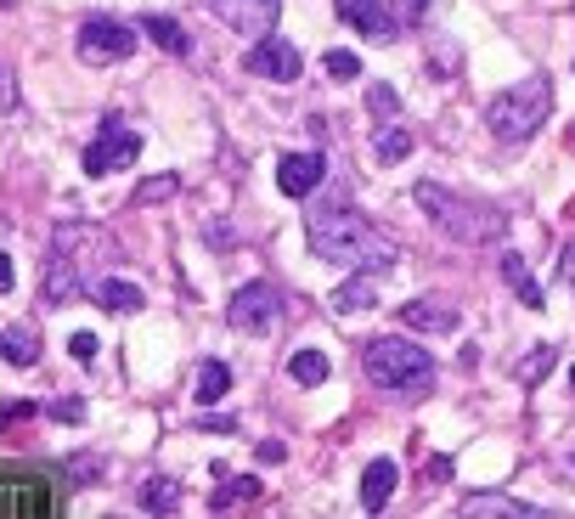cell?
I'll use <instances>...</instances> for the list:
<instances>
[{
	"instance_id": "obj_1",
	"label": "cell",
	"mask_w": 575,
	"mask_h": 519,
	"mask_svg": "<svg viewBox=\"0 0 575 519\" xmlns=\"http://www.w3.org/2000/svg\"><path fill=\"white\" fill-rule=\"evenodd\" d=\"M304 238H311V249L322 260H333V266H350V271H390L400 243L384 232V226L361 220L356 209H311V220H304Z\"/></svg>"
},
{
	"instance_id": "obj_2",
	"label": "cell",
	"mask_w": 575,
	"mask_h": 519,
	"mask_svg": "<svg viewBox=\"0 0 575 519\" xmlns=\"http://www.w3.org/2000/svg\"><path fill=\"white\" fill-rule=\"evenodd\" d=\"M418 209L429 215L434 232H446L452 243H468V249H486L507 232V215L496 204H474V198H457V192L434 186V181H418Z\"/></svg>"
},
{
	"instance_id": "obj_3",
	"label": "cell",
	"mask_w": 575,
	"mask_h": 519,
	"mask_svg": "<svg viewBox=\"0 0 575 519\" xmlns=\"http://www.w3.org/2000/svg\"><path fill=\"white\" fill-rule=\"evenodd\" d=\"M548 108H553V80H548V74H525L519 85H507V90H496V96H491V108H486V130H491L496 142L519 147V142H530L536 130H541Z\"/></svg>"
},
{
	"instance_id": "obj_4",
	"label": "cell",
	"mask_w": 575,
	"mask_h": 519,
	"mask_svg": "<svg viewBox=\"0 0 575 519\" xmlns=\"http://www.w3.org/2000/svg\"><path fill=\"white\" fill-rule=\"evenodd\" d=\"M361 367H367L372 384L395 389V396H429V389H434V362H429V350L412 345V339H395V334L367 339Z\"/></svg>"
},
{
	"instance_id": "obj_5",
	"label": "cell",
	"mask_w": 575,
	"mask_h": 519,
	"mask_svg": "<svg viewBox=\"0 0 575 519\" xmlns=\"http://www.w3.org/2000/svg\"><path fill=\"white\" fill-rule=\"evenodd\" d=\"M135 158H142V136H135V130H130L119 113H108V119L96 124V142L85 147V176L101 181V176L135 165Z\"/></svg>"
},
{
	"instance_id": "obj_6",
	"label": "cell",
	"mask_w": 575,
	"mask_h": 519,
	"mask_svg": "<svg viewBox=\"0 0 575 519\" xmlns=\"http://www.w3.org/2000/svg\"><path fill=\"white\" fill-rule=\"evenodd\" d=\"M51 249L74 260V266H80L85 277L119 260V243H113L108 232H101V226H85V220H62L57 232H51Z\"/></svg>"
},
{
	"instance_id": "obj_7",
	"label": "cell",
	"mask_w": 575,
	"mask_h": 519,
	"mask_svg": "<svg viewBox=\"0 0 575 519\" xmlns=\"http://www.w3.org/2000/svg\"><path fill=\"white\" fill-rule=\"evenodd\" d=\"M74 51L91 62V69H108V62H124L135 51V28L119 23V17H85L80 35H74Z\"/></svg>"
},
{
	"instance_id": "obj_8",
	"label": "cell",
	"mask_w": 575,
	"mask_h": 519,
	"mask_svg": "<svg viewBox=\"0 0 575 519\" xmlns=\"http://www.w3.org/2000/svg\"><path fill=\"white\" fill-rule=\"evenodd\" d=\"M226 322H231L237 334H271L283 322V294L271 282H243L226 300Z\"/></svg>"
},
{
	"instance_id": "obj_9",
	"label": "cell",
	"mask_w": 575,
	"mask_h": 519,
	"mask_svg": "<svg viewBox=\"0 0 575 519\" xmlns=\"http://www.w3.org/2000/svg\"><path fill=\"white\" fill-rule=\"evenodd\" d=\"M57 514V492L40 474H0V519H46Z\"/></svg>"
},
{
	"instance_id": "obj_10",
	"label": "cell",
	"mask_w": 575,
	"mask_h": 519,
	"mask_svg": "<svg viewBox=\"0 0 575 519\" xmlns=\"http://www.w3.org/2000/svg\"><path fill=\"white\" fill-rule=\"evenodd\" d=\"M243 69H249L254 80H271V85H294V80L304 74V57H299V46L283 40V35H260L254 51L243 57Z\"/></svg>"
},
{
	"instance_id": "obj_11",
	"label": "cell",
	"mask_w": 575,
	"mask_h": 519,
	"mask_svg": "<svg viewBox=\"0 0 575 519\" xmlns=\"http://www.w3.org/2000/svg\"><path fill=\"white\" fill-rule=\"evenodd\" d=\"M209 12H215L226 28H237V35L260 40V35H271V28H277L283 0H209Z\"/></svg>"
},
{
	"instance_id": "obj_12",
	"label": "cell",
	"mask_w": 575,
	"mask_h": 519,
	"mask_svg": "<svg viewBox=\"0 0 575 519\" xmlns=\"http://www.w3.org/2000/svg\"><path fill=\"white\" fill-rule=\"evenodd\" d=\"M85 294H91V277H85L68 254L51 249L46 271H40V300H46V305H80Z\"/></svg>"
},
{
	"instance_id": "obj_13",
	"label": "cell",
	"mask_w": 575,
	"mask_h": 519,
	"mask_svg": "<svg viewBox=\"0 0 575 519\" xmlns=\"http://www.w3.org/2000/svg\"><path fill=\"white\" fill-rule=\"evenodd\" d=\"M333 7H338V17H345L356 35H367L372 46H390V40H395V28H400L384 0H333Z\"/></svg>"
},
{
	"instance_id": "obj_14",
	"label": "cell",
	"mask_w": 575,
	"mask_h": 519,
	"mask_svg": "<svg viewBox=\"0 0 575 519\" xmlns=\"http://www.w3.org/2000/svg\"><path fill=\"white\" fill-rule=\"evenodd\" d=\"M457 322H463V311L452 300H440V294H423V300L400 305V328H412V334H452Z\"/></svg>"
},
{
	"instance_id": "obj_15",
	"label": "cell",
	"mask_w": 575,
	"mask_h": 519,
	"mask_svg": "<svg viewBox=\"0 0 575 519\" xmlns=\"http://www.w3.org/2000/svg\"><path fill=\"white\" fill-rule=\"evenodd\" d=\"M327 176V158L322 153H288L277 165V186L288 192V198H304V192H316Z\"/></svg>"
},
{
	"instance_id": "obj_16",
	"label": "cell",
	"mask_w": 575,
	"mask_h": 519,
	"mask_svg": "<svg viewBox=\"0 0 575 519\" xmlns=\"http://www.w3.org/2000/svg\"><path fill=\"white\" fill-rule=\"evenodd\" d=\"M395 485H400V469H395L390 458H372L367 474H361V508H367V514H379V508L395 497Z\"/></svg>"
},
{
	"instance_id": "obj_17",
	"label": "cell",
	"mask_w": 575,
	"mask_h": 519,
	"mask_svg": "<svg viewBox=\"0 0 575 519\" xmlns=\"http://www.w3.org/2000/svg\"><path fill=\"white\" fill-rule=\"evenodd\" d=\"M91 294H96L101 311H113V316H135V311L147 305L142 288H135V282H119V277H96V282H91Z\"/></svg>"
},
{
	"instance_id": "obj_18",
	"label": "cell",
	"mask_w": 575,
	"mask_h": 519,
	"mask_svg": "<svg viewBox=\"0 0 575 519\" xmlns=\"http://www.w3.org/2000/svg\"><path fill=\"white\" fill-rule=\"evenodd\" d=\"M463 514L468 519H486V514H496V519H530L536 508L519 503V497H502V492H474V497H463Z\"/></svg>"
},
{
	"instance_id": "obj_19",
	"label": "cell",
	"mask_w": 575,
	"mask_h": 519,
	"mask_svg": "<svg viewBox=\"0 0 575 519\" xmlns=\"http://www.w3.org/2000/svg\"><path fill=\"white\" fill-rule=\"evenodd\" d=\"M142 35H147L158 51H169V57H187V51H192V35H187L176 17H142Z\"/></svg>"
},
{
	"instance_id": "obj_20",
	"label": "cell",
	"mask_w": 575,
	"mask_h": 519,
	"mask_svg": "<svg viewBox=\"0 0 575 519\" xmlns=\"http://www.w3.org/2000/svg\"><path fill=\"white\" fill-rule=\"evenodd\" d=\"M333 316H356V311H372L379 305V288H372V277H356V282H345V288H333Z\"/></svg>"
},
{
	"instance_id": "obj_21",
	"label": "cell",
	"mask_w": 575,
	"mask_h": 519,
	"mask_svg": "<svg viewBox=\"0 0 575 519\" xmlns=\"http://www.w3.org/2000/svg\"><path fill=\"white\" fill-rule=\"evenodd\" d=\"M226 389H231V367H226V362H215V355H209V362H197V389H192V396H197L203 407L226 401Z\"/></svg>"
},
{
	"instance_id": "obj_22",
	"label": "cell",
	"mask_w": 575,
	"mask_h": 519,
	"mask_svg": "<svg viewBox=\"0 0 575 519\" xmlns=\"http://www.w3.org/2000/svg\"><path fill=\"white\" fill-rule=\"evenodd\" d=\"M0 355H7L12 367H34L40 362V339H34L28 328H7L0 334Z\"/></svg>"
},
{
	"instance_id": "obj_23",
	"label": "cell",
	"mask_w": 575,
	"mask_h": 519,
	"mask_svg": "<svg viewBox=\"0 0 575 519\" xmlns=\"http://www.w3.org/2000/svg\"><path fill=\"white\" fill-rule=\"evenodd\" d=\"M502 277H507V288L519 294V305L541 311V288L530 282V271H525V260H519V254H502Z\"/></svg>"
},
{
	"instance_id": "obj_24",
	"label": "cell",
	"mask_w": 575,
	"mask_h": 519,
	"mask_svg": "<svg viewBox=\"0 0 575 519\" xmlns=\"http://www.w3.org/2000/svg\"><path fill=\"white\" fill-rule=\"evenodd\" d=\"M260 492H265V485H260V480H254V474H237V480H231V485H220V492H215V497H209V508H215V514H220V508H237V503H254V497H260Z\"/></svg>"
},
{
	"instance_id": "obj_25",
	"label": "cell",
	"mask_w": 575,
	"mask_h": 519,
	"mask_svg": "<svg viewBox=\"0 0 575 519\" xmlns=\"http://www.w3.org/2000/svg\"><path fill=\"white\" fill-rule=\"evenodd\" d=\"M288 373H294V384H322L327 378V355L322 350H294Z\"/></svg>"
},
{
	"instance_id": "obj_26",
	"label": "cell",
	"mask_w": 575,
	"mask_h": 519,
	"mask_svg": "<svg viewBox=\"0 0 575 519\" xmlns=\"http://www.w3.org/2000/svg\"><path fill=\"white\" fill-rule=\"evenodd\" d=\"M142 503H147L153 514H176V508H181V485L158 474V480H147V497H142Z\"/></svg>"
},
{
	"instance_id": "obj_27",
	"label": "cell",
	"mask_w": 575,
	"mask_h": 519,
	"mask_svg": "<svg viewBox=\"0 0 575 519\" xmlns=\"http://www.w3.org/2000/svg\"><path fill=\"white\" fill-rule=\"evenodd\" d=\"M176 192H181V176H147L135 186V204H169Z\"/></svg>"
},
{
	"instance_id": "obj_28",
	"label": "cell",
	"mask_w": 575,
	"mask_h": 519,
	"mask_svg": "<svg viewBox=\"0 0 575 519\" xmlns=\"http://www.w3.org/2000/svg\"><path fill=\"white\" fill-rule=\"evenodd\" d=\"M553 362H559V350H553V345H536L514 373H519V384H536V378H548V367H553Z\"/></svg>"
},
{
	"instance_id": "obj_29",
	"label": "cell",
	"mask_w": 575,
	"mask_h": 519,
	"mask_svg": "<svg viewBox=\"0 0 575 519\" xmlns=\"http://www.w3.org/2000/svg\"><path fill=\"white\" fill-rule=\"evenodd\" d=\"M322 69H327V80L350 85V80H361V57H356V51H327V57H322Z\"/></svg>"
},
{
	"instance_id": "obj_30",
	"label": "cell",
	"mask_w": 575,
	"mask_h": 519,
	"mask_svg": "<svg viewBox=\"0 0 575 519\" xmlns=\"http://www.w3.org/2000/svg\"><path fill=\"white\" fill-rule=\"evenodd\" d=\"M406 153H412V136H406L400 124H390L384 136H379V158H384V165H400Z\"/></svg>"
},
{
	"instance_id": "obj_31",
	"label": "cell",
	"mask_w": 575,
	"mask_h": 519,
	"mask_svg": "<svg viewBox=\"0 0 575 519\" xmlns=\"http://www.w3.org/2000/svg\"><path fill=\"white\" fill-rule=\"evenodd\" d=\"M0 113H17V74L0 69Z\"/></svg>"
},
{
	"instance_id": "obj_32",
	"label": "cell",
	"mask_w": 575,
	"mask_h": 519,
	"mask_svg": "<svg viewBox=\"0 0 575 519\" xmlns=\"http://www.w3.org/2000/svg\"><path fill=\"white\" fill-rule=\"evenodd\" d=\"M68 355H74V362H96V334H74L68 339Z\"/></svg>"
},
{
	"instance_id": "obj_33",
	"label": "cell",
	"mask_w": 575,
	"mask_h": 519,
	"mask_svg": "<svg viewBox=\"0 0 575 519\" xmlns=\"http://www.w3.org/2000/svg\"><path fill=\"white\" fill-rule=\"evenodd\" d=\"M434 7H440V0H406V23H423V17H434Z\"/></svg>"
},
{
	"instance_id": "obj_34",
	"label": "cell",
	"mask_w": 575,
	"mask_h": 519,
	"mask_svg": "<svg viewBox=\"0 0 575 519\" xmlns=\"http://www.w3.org/2000/svg\"><path fill=\"white\" fill-rule=\"evenodd\" d=\"M23 418H34V407H0V430H12V424H23Z\"/></svg>"
},
{
	"instance_id": "obj_35",
	"label": "cell",
	"mask_w": 575,
	"mask_h": 519,
	"mask_svg": "<svg viewBox=\"0 0 575 519\" xmlns=\"http://www.w3.org/2000/svg\"><path fill=\"white\" fill-rule=\"evenodd\" d=\"M372 108H379V113L390 119V113H395V90H390V85H379V90H372Z\"/></svg>"
},
{
	"instance_id": "obj_36",
	"label": "cell",
	"mask_w": 575,
	"mask_h": 519,
	"mask_svg": "<svg viewBox=\"0 0 575 519\" xmlns=\"http://www.w3.org/2000/svg\"><path fill=\"white\" fill-rule=\"evenodd\" d=\"M12 282H17V271H12V254H0V294H12Z\"/></svg>"
},
{
	"instance_id": "obj_37",
	"label": "cell",
	"mask_w": 575,
	"mask_h": 519,
	"mask_svg": "<svg viewBox=\"0 0 575 519\" xmlns=\"http://www.w3.org/2000/svg\"><path fill=\"white\" fill-rule=\"evenodd\" d=\"M564 282H570V288H575V243H570V249H564Z\"/></svg>"
},
{
	"instance_id": "obj_38",
	"label": "cell",
	"mask_w": 575,
	"mask_h": 519,
	"mask_svg": "<svg viewBox=\"0 0 575 519\" xmlns=\"http://www.w3.org/2000/svg\"><path fill=\"white\" fill-rule=\"evenodd\" d=\"M564 474H570V480H575V458H570V463H564Z\"/></svg>"
},
{
	"instance_id": "obj_39",
	"label": "cell",
	"mask_w": 575,
	"mask_h": 519,
	"mask_svg": "<svg viewBox=\"0 0 575 519\" xmlns=\"http://www.w3.org/2000/svg\"><path fill=\"white\" fill-rule=\"evenodd\" d=\"M564 215H575V198H570V209H564Z\"/></svg>"
},
{
	"instance_id": "obj_40",
	"label": "cell",
	"mask_w": 575,
	"mask_h": 519,
	"mask_svg": "<svg viewBox=\"0 0 575 519\" xmlns=\"http://www.w3.org/2000/svg\"><path fill=\"white\" fill-rule=\"evenodd\" d=\"M570 389H575V367H570Z\"/></svg>"
}]
</instances>
